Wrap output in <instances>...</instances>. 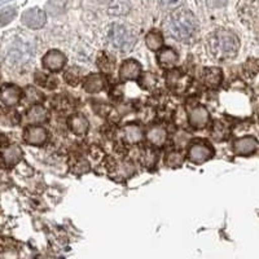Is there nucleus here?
I'll return each mask as SVG.
<instances>
[{"label": "nucleus", "instance_id": "nucleus-1", "mask_svg": "<svg viewBox=\"0 0 259 259\" xmlns=\"http://www.w3.org/2000/svg\"><path fill=\"white\" fill-rule=\"evenodd\" d=\"M163 29L175 40L189 43L197 36L200 24L197 17L191 11L180 8L168 13L166 20L163 21Z\"/></svg>", "mask_w": 259, "mask_h": 259}, {"label": "nucleus", "instance_id": "nucleus-2", "mask_svg": "<svg viewBox=\"0 0 259 259\" xmlns=\"http://www.w3.org/2000/svg\"><path fill=\"white\" fill-rule=\"evenodd\" d=\"M240 39L235 32L228 29H218L212 31L207 38V50L212 59L223 60L235 59L240 51Z\"/></svg>", "mask_w": 259, "mask_h": 259}, {"label": "nucleus", "instance_id": "nucleus-3", "mask_svg": "<svg viewBox=\"0 0 259 259\" xmlns=\"http://www.w3.org/2000/svg\"><path fill=\"white\" fill-rule=\"evenodd\" d=\"M110 47L119 53H127L133 50L135 46L136 38L135 32L128 26L122 24H113L108 34Z\"/></svg>", "mask_w": 259, "mask_h": 259}, {"label": "nucleus", "instance_id": "nucleus-4", "mask_svg": "<svg viewBox=\"0 0 259 259\" xmlns=\"http://www.w3.org/2000/svg\"><path fill=\"white\" fill-rule=\"evenodd\" d=\"M215 156L212 145L206 140H196L188 148L187 158L194 165H202Z\"/></svg>", "mask_w": 259, "mask_h": 259}, {"label": "nucleus", "instance_id": "nucleus-5", "mask_svg": "<svg viewBox=\"0 0 259 259\" xmlns=\"http://www.w3.org/2000/svg\"><path fill=\"white\" fill-rule=\"evenodd\" d=\"M187 115H188L189 126L194 130L206 128L211 122V114L209 109L201 104H189L187 106Z\"/></svg>", "mask_w": 259, "mask_h": 259}, {"label": "nucleus", "instance_id": "nucleus-6", "mask_svg": "<svg viewBox=\"0 0 259 259\" xmlns=\"http://www.w3.org/2000/svg\"><path fill=\"white\" fill-rule=\"evenodd\" d=\"M166 84L174 94H184L191 84V77L178 69H172L166 75Z\"/></svg>", "mask_w": 259, "mask_h": 259}, {"label": "nucleus", "instance_id": "nucleus-7", "mask_svg": "<svg viewBox=\"0 0 259 259\" xmlns=\"http://www.w3.org/2000/svg\"><path fill=\"white\" fill-rule=\"evenodd\" d=\"M259 142L254 136H242L232 143V150L236 156L249 157L258 152Z\"/></svg>", "mask_w": 259, "mask_h": 259}, {"label": "nucleus", "instance_id": "nucleus-8", "mask_svg": "<svg viewBox=\"0 0 259 259\" xmlns=\"http://www.w3.org/2000/svg\"><path fill=\"white\" fill-rule=\"evenodd\" d=\"M24 97V90L16 84H3L0 87V101L8 108L18 105Z\"/></svg>", "mask_w": 259, "mask_h": 259}, {"label": "nucleus", "instance_id": "nucleus-9", "mask_svg": "<svg viewBox=\"0 0 259 259\" xmlns=\"http://www.w3.org/2000/svg\"><path fill=\"white\" fill-rule=\"evenodd\" d=\"M143 68L142 64L134 59H127L119 66L118 70V77L122 82H128V80H138L142 75Z\"/></svg>", "mask_w": 259, "mask_h": 259}, {"label": "nucleus", "instance_id": "nucleus-10", "mask_svg": "<svg viewBox=\"0 0 259 259\" xmlns=\"http://www.w3.org/2000/svg\"><path fill=\"white\" fill-rule=\"evenodd\" d=\"M66 56L59 50H51L41 59V64L51 73H59L66 65Z\"/></svg>", "mask_w": 259, "mask_h": 259}, {"label": "nucleus", "instance_id": "nucleus-11", "mask_svg": "<svg viewBox=\"0 0 259 259\" xmlns=\"http://www.w3.org/2000/svg\"><path fill=\"white\" fill-rule=\"evenodd\" d=\"M24 140L32 147H41L48 140V131L41 126H27L24 130Z\"/></svg>", "mask_w": 259, "mask_h": 259}, {"label": "nucleus", "instance_id": "nucleus-12", "mask_svg": "<svg viewBox=\"0 0 259 259\" xmlns=\"http://www.w3.org/2000/svg\"><path fill=\"white\" fill-rule=\"evenodd\" d=\"M83 90L87 94H99L104 91L108 85V79H106L105 74L103 73H91L85 75L82 82Z\"/></svg>", "mask_w": 259, "mask_h": 259}, {"label": "nucleus", "instance_id": "nucleus-13", "mask_svg": "<svg viewBox=\"0 0 259 259\" xmlns=\"http://www.w3.org/2000/svg\"><path fill=\"white\" fill-rule=\"evenodd\" d=\"M22 149L18 145H7L0 149V163L4 167H13L22 159Z\"/></svg>", "mask_w": 259, "mask_h": 259}, {"label": "nucleus", "instance_id": "nucleus-14", "mask_svg": "<svg viewBox=\"0 0 259 259\" xmlns=\"http://www.w3.org/2000/svg\"><path fill=\"white\" fill-rule=\"evenodd\" d=\"M121 138L124 144L127 145H138L143 142L144 133L143 128L138 123H127L122 127Z\"/></svg>", "mask_w": 259, "mask_h": 259}, {"label": "nucleus", "instance_id": "nucleus-15", "mask_svg": "<svg viewBox=\"0 0 259 259\" xmlns=\"http://www.w3.org/2000/svg\"><path fill=\"white\" fill-rule=\"evenodd\" d=\"M145 139L149 143L150 147L162 148L167 143L168 134L167 130L162 126H152L147 130L145 133Z\"/></svg>", "mask_w": 259, "mask_h": 259}, {"label": "nucleus", "instance_id": "nucleus-16", "mask_svg": "<svg viewBox=\"0 0 259 259\" xmlns=\"http://www.w3.org/2000/svg\"><path fill=\"white\" fill-rule=\"evenodd\" d=\"M21 20L30 29H40L46 24V12L39 8H30L24 12Z\"/></svg>", "mask_w": 259, "mask_h": 259}, {"label": "nucleus", "instance_id": "nucleus-17", "mask_svg": "<svg viewBox=\"0 0 259 259\" xmlns=\"http://www.w3.org/2000/svg\"><path fill=\"white\" fill-rule=\"evenodd\" d=\"M157 61H158V65L161 69L172 70L177 66L178 61H179V55H178V52L174 48L163 47L161 51H158Z\"/></svg>", "mask_w": 259, "mask_h": 259}, {"label": "nucleus", "instance_id": "nucleus-18", "mask_svg": "<svg viewBox=\"0 0 259 259\" xmlns=\"http://www.w3.org/2000/svg\"><path fill=\"white\" fill-rule=\"evenodd\" d=\"M68 127L71 133L75 136H85L90 130V123L89 119L84 117L80 113H75V114H71L70 117L68 118Z\"/></svg>", "mask_w": 259, "mask_h": 259}, {"label": "nucleus", "instance_id": "nucleus-19", "mask_svg": "<svg viewBox=\"0 0 259 259\" xmlns=\"http://www.w3.org/2000/svg\"><path fill=\"white\" fill-rule=\"evenodd\" d=\"M202 83L209 89H218L219 85L223 82V70L217 66L211 68H205L201 75Z\"/></svg>", "mask_w": 259, "mask_h": 259}, {"label": "nucleus", "instance_id": "nucleus-20", "mask_svg": "<svg viewBox=\"0 0 259 259\" xmlns=\"http://www.w3.org/2000/svg\"><path fill=\"white\" fill-rule=\"evenodd\" d=\"M25 119L30 126H40L41 123L48 121V112L45 106L31 105L25 114Z\"/></svg>", "mask_w": 259, "mask_h": 259}, {"label": "nucleus", "instance_id": "nucleus-21", "mask_svg": "<svg viewBox=\"0 0 259 259\" xmlns=\"http://www.w3.org/2000/svg\"><path fill=\"white\" fill-rule=\"evenodd\" d=\"M96 65L99 70L103 74H110L115 70L117 66V59L113 56L112 53L101 51L96 57Z\"/></svg>", "mask_w": 259, "mask_h": 259}, {"label": "nucleus", "instance_id": "nucleus-22", "mask_svg": "<svg viewBox=\"0 0 259 259\" xmlns=\"http://www.w3.org/2000/svg\"><path fill=\"white\" fill-rule=\"evenodd\" d=\"M84 71H83L82 68H79V66H69L66 70L64 71V80L66 83H68L69 85H73V87H75V85H78L79 83L83 82V79H84Z\"/></svg>", "mask_w": 259, "mask_h": 259}, {"label": "nucleus", "instance_id": "nucleus-23", "mask_svg": "<svg viewBox=\"0 0 259 259\" xmlns=\"http://www.w3.org/2000/svg\"><path fill=\"white\" fill-rule=\"evenodd\" d=\"M21 122V115L17 110L8 106H0V123L7 126H17Z\"/></svg>", "mask_w": 259, "mask_h": 259}, {"label": "nucleus", "instance_id": "nucleus-24", "mask_svg": "<svg viewBox=\"0 0 259 259\" xmlns=\"http://www.w3.org/2000/svg\"><path fill=\"white\" fill-rule=\"evenodd\" d=\"M145 45H147L148 50L153 51V52H158L163 48V35L158 30H150L145 35Z\"/></svg>", "mask_w": 259, "mask_h": 259}, {"label": "nucleus", "instance_id": "nucleus-25", "mask_svg": "<svg viewBox=\"0 0 259 259\" xmlns=\"http://www.w3.org/2000/svg\"><path fill=\"white\" fill-rule=\"evenodd\" d=\"M34 80L38 85L47 90H55L59 85V79L55 75L48 73H43V71H36L34 75Z\"/></svg>", "mask_w": 259, "mask_h": 259}, {"label": "nucleus", "instance_id": "nucleus-26", "mask_svg": "<svg viewBox=\"0 0 259 259\" xmlns=\"http://www.w3.org/2000/svg\"><path fill=\"white\" fill-rule=\"evenodd\" d=\"M210 136L214 142H224L230 136V127L222 121H214L210 131Z\"/></svg>", "mask_w": 259, "mask_h": 259}, {"label": "nucleus", "instance_id": "nucleus-27", "mask_svg": "<svg viewBox=\"0 0 259 259\" xmlns=\"http://www.w3.org/2000/svg\"><path fill=\"white\" fill-rule=\"evenodd\" d=\"M184 159V154L179 149H171L165 154V165L170 168H179Z\"/></svg>", "mask_w": 259, "mask_h": 259}, {"label": "nucleus", "instance_id": "nucleus-28", "mask_svg": "<svg viewBox=\"0 0 259 259\" xmlns=\"http://www.w3.org/2000/svg\"><path fill=\"white\" fill-rule=\"evenodd\" d=\"M140 161L145 167H154L158 161V152L153 147H147L140 153Z\"/></svg>", "mask_w": 259, "mask_h": 259}, {"label": "nucleus", "instance_id": "nucleus-29", "mask_svg": "<svg viewBox=\"0 0 259 259\" xmlns=\"http://www.w3.org/2000/svg\"><path fill=\"white\" fill-rule=\"evenodd\" d=\"M24 97L25 100L31 105H40V103L45 100V95L41 94L36 87L34 85H27L24 90Z\"/></svg>", "mask_w": 259, "mask_h": 259}, {"label": "nucleus", "instance_id": "nucleus-30", "mask_svg": "<svg viewBox=\"0 0 259 259\" xmlns=\"http://www.w3.org/2000/svg\"><path fill=\"white\" fill-rule=\"evenodd\" d=\"M138 83L143 90H147V91H153L157 85H158V78H157L156 74L148 73L147 71V73H142V75L139 77Z\"/></svg>", "mask_w": 259, "mask_h": 259}, {"label": "nucleus", "instance_id": "nucleus-31", "mask_svg": "<svg viewBox=\"0 0 259 259\" xmlns=\"http://www.w3.org/2000/svg\"><path fill=\"white\" fill-rule=\"evenodd\" d=\"M130 11V4L127 0H114L109 6V15L112 16H124Z\"/></svg>", "mask_w": 259, "mask_h": 259}, {"label": "nucleus", "instance_id": "nucleus-32", "mask_svg": "<svg viewBox=\"0 0 259 259\" xmlns=\"http://www.w3.org/2000/svg\"><path fill=\"white\" fill-rule=\"evenodd\" d=\"M244 73L246 77L253 78L259 73V60L249 59L244 64Z\"/></svg>", "mask_w": 259, "mask_h": 259}, {"label": "nucleus", "instance_id": "nucleus-33", "mask_svg": "<svg viewBox=\"0 0 259 259\" xmlns=\"http://www.w3.org/2000/svg\"><path fill=\"white\" fill-rule=\"evenodd\" d=\"M16 17V9L12 7H7V8L0 11V26H6L8 25L13 18Z\"/></svg>", "mask_w": 259, "mask_h": 259}, {"label": "nucleus", "instance_id": "nucleus-34", "mask_svg": "<svg viewBox=\"0 0 259 259\" xmlns=\"http://www.w3.org/2000/svg\"><path fill=\"white\" fill-rule=\"evenodd\" d=\"M158 3L165 11L172 12V11L182 8L183 4H184V0H158Z\"/></svg>", "mask_w": 259, "mask_h": 259}, {"label": "nucleus", "instance_id": "nucleus-35", "mask_svg": "<svg viewBox=\"0 0 259 259\" xmlns=\"http://www.w3.org/2000/svg\"><path fill=\"white\" fill-rule=\"evenodd\" d=\"M89 162L85 161V159L83 158H78L75 159V165L73 166L74 168V172L75 174H83V172H85V171H89Z\"/></svg>", "mask_w": 259, "mask_h": 259}, {"label": "nucleus", "instance_id": "nucleus-36", "mask_svg": "<svg viewBox=\"0 0 259 259\" xmlns=\"http://www.w3.org/2000/svg\"><path fill=\"white\" fill-rule=\"evenodd\" d=\"M228 0H206V4L210 8H223L227 6Z\"/></svg>", "mask_w": 259, "mask_h": 259}, {"label": "nucleus", "instance_id": "nucleus-37", "mask_svg": "<svg viewBox=\"0 0 259 259\" xmlns=\"http://www.w3.org/2000/svg\"><path fill=\"white\" fill-rule=\"evenodd\" d=\"M7 145H8V140H7L6 136L0 134V148H4Z\"/></svg>", "mask_w": 259, "mask_h": 259}, {"label": "nucleus", "instance_id": "nucleus-38", "mask_svg": "<svg viewBox=\"0 0 259 259\" xmlns=\"http://www.w3.org/2000/svg\"><path fill=\"white\" fill-rule=\"evenodd\" d=\"M256 32H258V35H259V25H258V26H256Z\"/></svg>", "mask_w": 259, "mask_h": 259}]
</instances>
